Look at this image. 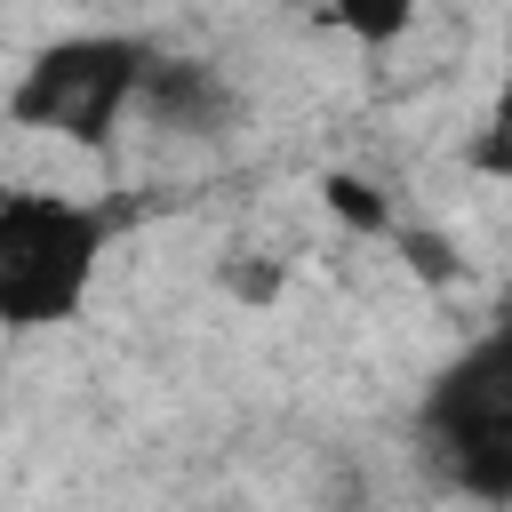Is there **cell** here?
Returning a JSON list of instances; mask_svg holds the SVG:
<instances>
[{
	"instance_id": "6da1fadb",
	"label": "cell",
	"mask_w": 512,
	"mask_h": 512,
	"mask_svg": "<svg viewBox=\"0 0 512 512\" xmlns=\"http://www.w3.org/2000/svg\"><path fill=\"white\" fill-rule=\"evenodd\" d=\"M416 456L464 504H512V304L416 400Z\"/></svg>"
},
{
	"instance_id": "7a4b0ae2",
	"label": "cell",
	"mask_w": 512,
	"mask_h": 512,
	"mask_svg": "<svg viewBox=\"0 0 512 512\" xmlns=\"http://www.w3.org/2000/svg\"><path fill=\"white\" fill-rule=\"evenodd\" d=\"M104 240H112V208L0 184V328L32 336L80 320L104 272Z\"/></svg>"
},
{
	"instance_id": "3957f363",
	"label": "cell",
	"mask_w": 512,
	"mask_h": 512,
	"mask_svg": "<svg viewBox=\"0 0 512 512\" xmlns=\"http://www.w3.org/2000/svg\"><path fill=\"white\" fill-rule=\"evenodd\" d=\"M144 64H152V40L136 32H72V40H48L16 88H8V128H40V136H64L80 152H112L128 104L144 96Z\"/></svg>"
},
{
	"instance_id": "277c9868",
	"label": "cell",
	"mask_w": 512,
	"mask_h": 512,
	"mask_svg": "<svg viewBox=\"0 0 512 512\" xmlns=\"http://www.w3.org/2000/svg\"><path fill=\"white\" fill-rule=\"evenodd\" d=\"M136 112H144L152 128H168V136H224V128L240 120V88H232L224 64H208V56H168V48H152Z\"/></svg>"
},
{
	"instance_id": "5b68a950",
	"label": "cell",
	"mask_w": 512,
	"mask_h": 512,
	"mask_svg": "<svg viewBox=\"0 0 512 512\" xmlns=\"http://www.w3.org/2000/svg\"><path fill=\"white\" fill-rule=\"evenodd\" d=\"M464 168H472V176H496V184H512V72L496 80V96H488V112H480V128H472V144H464Z\"/></svg>"
}]
</instances>
